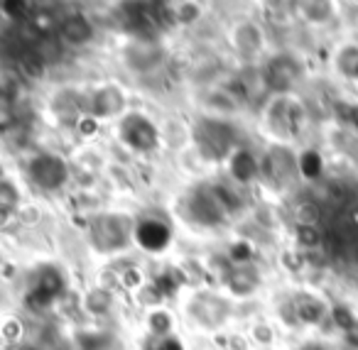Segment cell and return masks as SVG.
Wrapping results in <instances>:
<instances>
[{"label":"cell","mask_w":358,"mask_h":350,"mask_svg":"<svg viewBox=\"0 0 358 350\" xmlns=\"http://www.w3.org/2000/svg\"><path fill=\"white\" fill-rule=\"evenodd\" d=\"M89 306H91V311H106L110 306V299L103 294V291H94L89 299Z\"/></svg>","instance_id":"26"},{"label":"cell","mask_w":358,"mask_h":350,"mask_svg":"<svg viewBox=\"0 0 358 350\" xmlns=\"http://www.w3.org/2000/svg\"><path fill=\"white\" fill-rule=\"evenodd\" d=\"M177 286H179V279H172L169 275H162L155 282V291H157V294H172Z\"/></svg>","instance_id":"25"},{"label":"cell","mask_w":358,"mask_h":350,"mask_svg":"<svg viewBox=\"0 0 358 350\" xmlns=\"http://www.w3.org/2000/svg\"><path fill=\"white\" fill-rule=\"evenodd\" d=\"M338 69H341L346 76H358V50L356 47L343 50V54L338 57Z\"/></svg>","instance_id":"17"},{"label":"cell","mask_w":358,"mask_h":350,"mask_svg":"<svg viewBox=\"0 0 358 350\" xmlns=\"http://www.w3.org/2000/svg\"><path fill=\"white\" fill-rule=\"evenodd\" d=\"M231 174H234V179H238L241 184H248L250 179H255V174H258V162H255V157L250 152L241 150V152H236L234 159H231Z\"/></svg>","instance_id":"11"},{"label":"cell","mask_w":358,"mask_h":350,"mask_svg":"<svg viewBox=\"0 0 358 350\" xmlns=\"http://www.w3.org/2000/svg\"><path fill=\"white\" fill-rule=\"evenodd\" d=\"M64 289V277L55 267H42L35 277V284L27 291V306L30 309H47Z\"/></svg>","instance_id":"1"},{"label":"cell","mask_w":358,"mask_h":350,"mask_svg":"<svg viewBox=\"0 0 358 350\" xmlns=\"http://www.w3.org/2000/svg\"><path fill=\"white\" fill-rule=\"evenodd\" d=\"M250 257H253V250H250L248 242H236V245L231 247V260L238 262V265H243V262H250Z\"/></svg>","instance_id":"22"},{"label":"cell","mask_w":358,"mask_h":350,"mask_svg":"<svg viewBox=\"0 0 358 350\" xmlns=\"http://www.w3.org/2000/svg\"><path fill=\"white\" fill-rule=\"evenodd\" d=\"M299 319L307 321V323H319L324 319V304L317 299H304L299 304Z\"/></svg>","instance_id":"15"},{"label":"cell","mask_w":358,"mask_h":350,"mask_svg":"<svg viewBox=\"0 0 358 350\" xmlns=\"http://www.w3.org/2000/svg\"><path fill=\"white\" fill-rule=\"evenodd\" d=\"M334 321H336V326H341L343 330H351L353 326H356L353 314L346 309V306H338V309H334Z\"/></svg>","instance_id":"23"},{"label":"cell","mask_w":358,"mask_h":350,"mask_svg":"<svg viewBox=\"0 0 358 350\" xmlns=\"http://www.w3.org/2000/svg\"><path fill=\"white\" fill-rule=\"evenodd\" d=\"M123 284H125V286H135V284H140V272H135V270L125 272V275H123Z\"/></svg>","instance_id":"28"},{"label":"cell","mask_w":358,"mask_h":350,"mask_svg":"<svg viewBox=\"0 0 358 350\" xmlns=\"http://www.w3.org/2000/svg\"><path fill=\"white\" fill-rule=\"evenodd\" d=\"M3 10H6V15L20 20L27 15V0H3Z\"/></svg>","instance_id":"20"},{"label":"cell","mask_w":358,"mask_h":350,"mask_svg":"<svg viewBox=\"0 0 358 350\" xmlns=\"http://www.w3.org/2000/svg\"><path fill=\"white\" fill-rule=\"evenodd\" d=\"M120 135L123 140L130 145L133 150H140V152H148V150L157 147V130L143 115H128L120 125Z\"/></svg>","instance_id":"3"},{"label":"cell","mask_w":358,"mask_h":350,"mask_svg":"<svg viewBox=\"0 0 358 350\" xmlns=\"http://www.w3.org/2000/svg\"><path fill=\"white\" fill-rule=\"evenodd\" d=\"M62 37L71 45H84L91 40V25L84 15H71L62 22Z\"/></svg>","instance_id":"10"},{"label":"cell","mask_w":358,"mask_h":350,"mask_svg":"<svg viewBox=\"0 0 358 350\" xmlns=\"http://www.w3.org/2000/svg\"><path fill=\"white\" fill-rule=\"evenodd\" d=\"M309 350H319V348H309Z\"/></svg>","instance_id":"31"},{"label":"cell","mask_w":358,"mask_h":350,"mask_svg":"<svg viewBox=\"0 0 358 350\" xmlns=\"http://www.w3.org/2000/svg\"><path fill=\"white\" fill-rule=\"evenodd\" d=\"M123 103H125L123 94H120L118 89H113V86H108V89H101L99 94L94 96V115H99V118L115 115V113H120Z\"/></svg>","instance_id":"9"},{"label":"cell","mask_w":358,"mask_h":350,"mask_svg":"<svg viewBox=\"0 0 358 350\" xmlns=\"http://www.w3.org/2000/svg\"><path fill=\"white\" fill-rule=\"evenodd\" d=\"M322 169H324L322 154L314 152V150H307V152L299 157V172H302V177L317 179L319 174H322Z\"/></svg>","instance_id":"14"},{"label":"cell","mask_w":358,"mask_h":350,"mask_svg":"<svg viewBox=\"0 0 358 350\" xmlns=\"http://www.w3.org/2000/svg\"><path fill=\"white\" fill-rule=\"evenodd\" d=\"M192 213H194V218L199 223H206V226H216V223L224 221L226 208H224V203L216 198L214 189H211V191L194 194V198H192Z\"/></svg>","instance_id":"8"},{"label":"cell","mask_w":358,"mask_h":350,"mask_svg":"<svg viewBox=\"0 0 358 350\" xmlns=\"http://www.w3.org/2000/svg\"><path fill=\"white\" fill-rule=\"evenodd\" d=\"M268 167H270V172H273L275 179H285L289 172H294L292 157H289V154L285 152V150H273V152H270Z\"/></svg>","instance_id":"13"},{"label":"cell","mask_w":358,"mask_h":350,"mask_svg":"<svg viewBox=\"0 0 358 350\" xmlns=\"http://www.w3.org/2000/svg\"><path fill=\"white\" fill-rule=\"evenodd\" d=\"M299 79V64L289 57H278L265 69V84L275 91H287Z\"/></svg>","instance_id":"7"},{"label":"cell","mask_w":358,"mask_h":350,"mask_svg":"<svg viewBox=\"0 0 358 350\" xmlns=\"http://www.w3.org/2000/svg\"><path fill=\"white\" fill-rule=\"evenodd\" d=\"M231 143H234V135H231V128H226L224 123H214V120L201 123L199 145L209 157H224L229 152Z\"/></svg>","instance_id":"5"},{"label":"cell","mask_w":358,"mask_h":350,"mask_svg":"<svg viewBox=\"0 0 358 350\" xmlns=\"http://www.w3.org/2000/svg\"><path fill=\"white\" fill-rule=\"evenodd\" d=\"M128 59L135 69H150V66H155L159 61V50L152 42H138L135 47H130Z\"/></svg>","instance_id":"12"},{"label":"cell","mask_w":358,"mask_h":350,"mask_svg":"<svg viewBox=\"0 0 358 350\" xmlns=\"http://www.w3.org/2000/svg\"><path fill=\"white\" fill-rule=\"evenodd\" d=\"M297 235H299V240H302V245H307V247L319 245V233L314 231V226H299Z\"/></svg>","instance_id":"24"},{"label":"cell","mask_w":358,"mask_h":350,"mask_svg":"<svg viewBox=\"0 0 358 350\" xmlns=\"http://www.w3.org/2000/svg\"><path fill=\"white\" fill-rule=\"evenodd\" d=\"M196 13H199L196 8H185V15H182V17H185V20H192V17H194Z\"/></svg>","instance_id":"29"},{"label":"cell","mask_w":358,"mask_h":350,"mask_svg":"<svg viewBox=\"0 0 358 350\" xmlns=\"http://www.w3.org/2000/svg\"><path fill=\"white\" fill-rule=\"evenodd\" d=\"M150 328H152L155 338H162V335H167L169 328H172V321H169V316L164 314V311H157V314L150 316Z\"/></svg>","instance_id":"18"},{"label":"cell","mask_w":358,"mask_h":350,"mask_svg":"<svg viewBox=\"0 0 358 350\" xmlns=\"http://www.w3.org/2000/svg\"><path fill=\"white\" fill-rule=\"evenodd\" d=\"M91 238H94V245L99 247L101 252H113L125 245V238L128 235H125V228L118 218L103 216L94 221V226H91Z\"/></svg>","instance_id":"4"},{"label":"cell","mask_w":358,"mask_h":350,"mask_svg":"<svg viewBox=\"0 0 358 350\" xmlns=\"http://www.w3.org/2000/svg\"><path fill=\"white\" fill-rule=\"evenodd\" d=\"M30 177L40 189L55 191V189L64 187L66 177H69V169H66V164L62 157H55V154H40V157L32 159Z\"/></svg>","instance_id":"2"},{"label":"cell","mask_w":358,"mask_h":350,"mask_svg":"<svg viewBox=\"0 0 358 350\" xmlns=\"http://www.w3.org/2000/svg\"><path fill=\"white\" fill-rule=\"evenodd\" d=\"M169 238H172L169 228L162 221H155V218L140 221L138 228H135V240L148 252H162L169 245Z\"/></svg>","instance_id":"6"},{"label":"cell","mask_w":358,"mask_h":350,"mask_svg":"<svg viewBox=\"0 0 358 350\" xmlns=\"http://www.w3.org/2000/svg\"><path fill=\"white\" fill-rule=\"evenodd\" d=\"M297 221L299 226H314L319 221V208L314 203H302L297 208Z\"/></svg>","instance_id":"19"},{"label":"cell","mask_w":358,"mask_h":350,"mask_svg":"<svg viewBox=\"0 0 358 350\" xmlns=\"http://www.w3.org/2000/svg\"><path fill=\"white\" fill-rule=\"evenodd\" d=\"M148 350H185V345L172 335H162V338H152Z\"/></svg>","instance_id":"21"},{"label":"cell","mask_w":358,"mask_h":350,"mask_svg":"<svg viewBox=\"0 0 358 350\" xmlns=\"http://www.w3.org/2000/svg\"><path fill=\"white\" fill-rule=\"evenodd\" d=\"M17 201H20V196H17V191L13 189V184L3 182V187H0V211H3V216H8V213L17 206Z\"/></svg>","instance_id":"16"},{"label":"cell","mask_w":358,"mask_h":350,"mask_svg":"<svg viewBox=\"0 0 358 350\" xmlns=\"http://www.w3.org/2000/svg\"><path fill=\"white\" fill-rule=\"evenodd\" d=\"M353 260H356V262H358V247H356V252H353Z\"/></svg>","instance_id":"30"},{"label":"cell","mask_w":358,"mask_h":350,"mask_svg":"<svg viewBox=\"0 0 358 350\" xmlns=\"http://www.w3.org/2000/svg\"><path fill=\"white\" fill-rule=\"evenodd\" d=\"M338 110H341V118L358 130V105H338Z\"/></svg>","instance_id":"27"}]
</instances>
